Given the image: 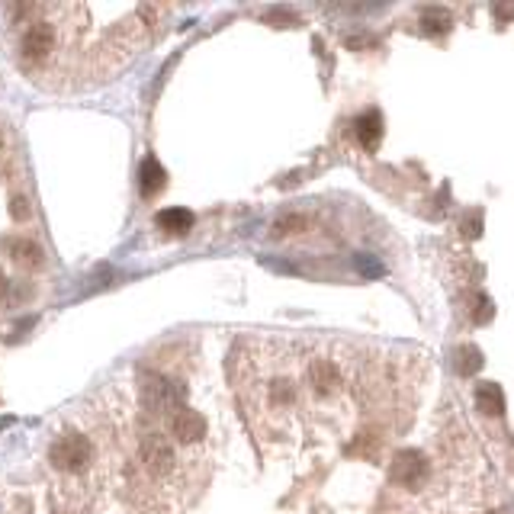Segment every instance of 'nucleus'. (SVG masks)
<instances>
[{
  "instance_id": "obj_1",
  "label": "nucleus",
  "mask_w": 514,
  "mask_h": 514,
  "mask_svg": "<svg viewBox=\"0 0 514 514\" xmlns=\"http://www.w3.org/2000/svg\"><path fill=\"white\" fill-rule=\"evenodd\" d=\"M49 466L58 479L64 482L61 495L64 501H84L87 492H96V482L106 473V463L100 456V443L81 424H64L61 430H55L49 443Z\"/></svg>"
},
{
  "instance_id": "obj_2",
  "label": "nucleus",
  "mask_w": 514,
  "mask_h": 514,
  "mask_svg": "<svg viewBox=\"0 0 514 514\" xmlns=\"http://www.w3.org/2000/svg\"><path fill=\"white\" fill-rule=\"evenodd\" d=\"M29 16V23L19 32V58L26 64H45L58 49V26L51 19H32V6H19Z\"/></svg>"
},
{
  "instance_id": "obj_3",
  "label": "nucleus",
  "mask_w": 514,
  "mask_h": 514,
  "mask_svg": "<svg viewBox=\"0 0 514 514\" xmlns=\"http://www.w3.org/2000/svg\"><path fill=\"white\" fill-rule=\"evenodd\" d=\"M302 386L312 398H338V392L344 389V373L331 357H312L302 370Z\"/></svg>"
},
{
  "instance_id": "obj_4",
  "label": "nucleus",
  "mask_w": 514,
  "mask_h": 514,
  "mask_svg": "<svg viewBox=\"0 0 514 514\" xmlns=\"http://www.w3.org/2000/svg\"><path fill=\"white\" fill-rule=\"evenodd\" d=\"M138 460L145 463V469L154 479H164V475H171L177 469V450L161 430H151V434H145L138 440Z\"/></svg>"
},
{
  "instance_id": "obj_5",
  "label": "nucleus",
  "mask_w": 514,
  "mask_h": 514,
  "mask_svg": "<svg viewBox=\"0 0 514 514\" xmlns=\"http://www.w3.org/2000/svg\"><path fill=\"white\" fill-rule=\"evenodd\" d=\"M389 475H392V482L402 488H421L424 482L430 479V463L424 460V453H418V450H398V453L392 456Z\"/></svg>"
},
{
  "instance_id": "obj_6",
  "label": "nucleus",
  "mask_w": 514,
  "mask_h": 514,
  "mask_svg": "<svg viewBox=\"0 0 514 514\" xmlns=\"http://www.w3.org/2000/svg\"><path fill=\"white\" fill-rule=\"evenodd\" d=\"M141 402L151 415H173L180 408V386L164 376H145L141 383Z\"/></svg>"
},
{
  "instance_id": "obj_7",
  "label": "nucleus",
  "mask_w": 514,
  "mask_h": 514,
  "mask_svg": "<svg viewBox=\"0 0 514 514\" xmlns=\"http://www.w3.org/2000/svg\"><path fill=\"white\" fill-rule=\"evenodd\" d=\"M171 434L177 437L180 443H199L206 437V418L199 415V411L180 405L171 415Z\"/></svg>"
},
{
  "instance_id": "obj_8",
  "label": "nucleus",
  "mask_w": 514,
  "mask_h": 514,
  "mask_svg": "<svg viewBox=\"0 0 514 514\" xmlns=\"http://www.w3.org/2000/svg\"><path fill=\"white\" fill-rule=\"evenodd\" d=\"M6 254L16 267H42V248L29 238H10L6 241Z\"/></svg>"
},
{
  "instance_id": "obj_9",
  "label": "nucleus",
  "mask_w": 514,
  "mask_h": 514,
  "mask_svg": "<svg viewBox=\"0 0 514 514\" xmlns=\"http://www.w3.org/2000/svg\"><path fill=\"white\" fill-rule=\"evenodd\" d=\"M475 408H479L482 415L498 418L501 411H505V392H501V386H495V383L475 386Z\"/></svg>"
},
{
  "instance_id": "obj_10",
  "label": "nucleus",
  "mask_w": 514,
  "mask_h": 514,
  "mask_svg": "<svg viewBox=\"0 0 514 514\" xmlns=\"http://www.w3.org/2000/svg\"><path fill=\"white\" fill-rule=\"evenodd\" d=\"M357 138L363 141V148H376L379 138H383V116L376 113V109H370V113H363L357 119Z\"/></svg>"
},
{
  "instance_id": "obj_11",
  "label": "nucleus",
  "mask_w": 514,
  "mask_h": 514,
  "mask_svg": "<svg viewBox=\"0 0 514 514\" xmlns=\"http://www.w3.org/2000/svg\"><path fill=\"white\" fill-rule=\"evenodd\" d=\"M138 190H141V196H154L158 190H164V167H161L154 158H145V164H141Z\"/></svg>"
},
{
  "instance_id": "obj_12",
  "label": "nucleus",
  "mask_w": 514,
  "mask_h": 514,
  "mask_svg": "<svg viewBox=\"0 0 514 514\" xmlns=\"http://www.w3.org/2000/svg\"><path fill=\"white\" fill-rule=\"evenodd\" d=\"M158 225L164 231H186L193 225V212H186V209H164V212H158Z\"/></svg>"
},
{
  "instance_id": "obj_13",
  "label": "nucleus",
  "mask_w": 514,
  "mask_h": 514,
  "mask_svg": "<svg viewBox=\"0 0 514 514\" xmlns=\"http://www.w3.org/2000/svg\"><path fill=\"white\" fill-rule=\"evenodd\" d=\"M482 366V353L475 347H466V351L456 353V370L460 373H475Z\"/></svg>"
},
{
  "instance_id": "obj_14",
  "label": "nucleus",
  "mask_w": 514,
  "mask_h": 514,
  "mask_svg": "<svg viewBox=\"0 0 514 514\" xmlns=\"http://www.w3.org/2000/svg\"><path fill=\"white\" fill-rule=\"evenodd\" d=\"M421 26H424V32H443L450 26V19H447V13H440V10H424Z\"/></svg>"
},
{
  "instance_id": "obj_15",
  "label": "nucleus",
  "mask_w": 514,
  "mask_h": 514,
  "mask_svg": "<svg viewBox=\"0 0 514 514\" xmlns=\"http://www.w3.org/2000/svg\"><path fill=\"white\" fill-rule=\"evenodd\" d=\"M10 216L16 218V222H23V218H29V203H26L23 196H13V203H10Z\"/></svg>"
},
{
  "instance_id": "obj_16",
  "label": "nucleus",
  "mask_w": 514,
  "mask_h": 514,
  "mask_svg": "<svg viewBox=\"0 0 514 514\" xmlns=\"http://www.w3.org/2000/svg\"><path fill=\"white\" fill-rule=\"evenodd\" d=\"M6 293V280H4V273H0V296Z\"/></svg>"
},
{
  "instance_id": "obj_17",
  "label": "nucleus",
  "mask_w": 514,
  "mask_h": 514,
  "mask_svg": "<svg viewBox=\"0 0 514 514\" xmlns=\"http://www.w3.org/2000/svg\"><path fill=\"white\" fill-rule=\"evenodd\" d=\"M0 145H4V138H0Z\"/></svg>"
}]
</instances>
